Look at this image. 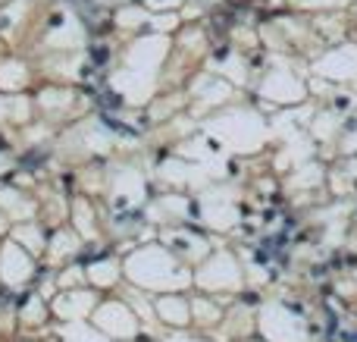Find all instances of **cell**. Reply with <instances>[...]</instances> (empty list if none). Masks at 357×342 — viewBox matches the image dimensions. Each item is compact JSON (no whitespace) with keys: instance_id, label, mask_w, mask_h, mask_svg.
Masks as SVG:
<instances>
[{"instance_id":"cell-5","label":"cell","mask_w":357,"mask_h":342,"mask_svg":"<svg viewBox=\"0 0 357 342\" xmlns=\"http://www.w3.org/2000/svg\"><path fill=\"white\" fill-rule=\"evenodd\" d=\"M257 94L266 101V104L298 107L307 101L310 88H307V82H304L298 73H291V69H270V73L260 75Z\"/></svg>"},{"instance_id":"cell-13","label":"cell","mask_w":357,"mask_h":342,"mask_svg":"<svg viewBox=\"0 0 357 342\" xmlns=\"http://www.w3.org/2000/svg\"><path fill=\"white\" fill-rule=\"evenodd\" d=\"M82 245H85V239H82L69 223H60V230H54V236H50V242H47V248H50L47 255H50V261L66 267V261L79 258Z\"/></svg>"},{"instance_id":"cell-9","label":"cell","mask_w":357,"mask_h":342,"mask_svg":"<svg viewBox=\"0 0 357 342\" xmlns=\"http://www.w3.org/2000/svg\"><path fill=\"white\" fill-rule=\"evenodd\" d=\"M107 182L116 211H132L138 201H144V176L138 170H113Z\"/></svg>"},{"instance_id":"cell-14","label":"cell","mask_w":357,"mask_h":342,"mask_svg":"<svg viewBox=\"0 0 357 342\" xmlns=\"http://www.w3.org/2000/svg\"><path fill=\"white\" fill-rule=\"evenodd\" d=\"M69 226H73V230L79 232L85 242L98 236L100 223H98V211H94V201L91 198L79 195V198L69 201Z\"/></svg>"},{"instance_id":"cell-16","label":"cell","mask_w":357,"mask_h":342,"mask_svg":"<svg viewBox=\"0 0 357 342\" xmlns=\"http://www.w3.org/2000/svg\"><path fill=\"white\" fill-rule=\"evenodd\" d=\"M163 342H207V339H201V336H188L185 330H173L169 336H163Z\"/></svg>"},{"instance_id":"cell-3","label":"cell","mask_w":357,"mask_h":342,"mask_svg":"<svg viewBox=\"0 0 357 342\" xmlns=\"http://www.w3.org/2000/svg\"><path fill=\"white\" fill-rule=\"evenodd\" d=\"M257 333L264 342H314L307 320L291 308V302L273 299L257 305Z\"/></svg>"},{"instance_id":"cell-4","label":"cell","mask_w":357,"mask_h":342,"mask_svg":"<svg viewBox=\"0 0 357 342\" xmlns=\"http://www.w3.org/2000/svg\"><path fill=\"white\" fill-rule=\"evenodd\" d=\"M88 324H91L94 330H100L104 336L116 339V342L138 339L144 330V324L138 320V314L132 311V305L126 299H100Z\"/></svg>"},{"instance_id":"cell-2","label":"cell","mask_w":357,"mask_h":342,"mask_svg":"<svg viewBox=\"0 0 357 342\" xmlns=\"http://www.w3.org/2000/svg\"><path fill=\"white\" fill-rule=\"evenodd\" d=\"M245 283H248L245 267H241V261L235 258V251H229V248L210 251L195 267V274H191V289L216 295V299L226 302V305H232V302L238 299Z\"/></svg>"},{"instance_id":"cell-11","label":"cell","mask_w":357,"mask_h":342,"mask_svg":"<svg viewBox=\"0 0 357 342\" xmlns=\"http://www.w3.org/2000/svg\"><path fill=\"white\" fill-rule=\"evenodd\" d=\"M85 274H88V286L98 289V292H107V289L119 286V283L126 280L123 276V258H113V255L94 258L91 264H85Z\"/></svg>"},{"instance_id":"cell-7","label":"cell","mask_w":357,"mask_h":342,"mask_svg":"<svg viewBox=\"0 0 357 342\" xmlns=\"http://www.w3.org/2000/svg\"><path fill=\"white\" fill-rule=\"evenodd\" d=\"M100 299H104V295L91 286L60 289V295L54 299L50 311H54V318H60L63 324H85V320H91V314H94V308H98Z\"/></svg>"},{"instance_id":"cell-12","label":"cell","mask_w":357,"mask_h":342,"mask_svg":"<svg viewBox=\"0 0 357 342\" xmlns=\"http://www.w3.org/2000/svg\"><path fill=\"white\" fill-rule=\"evenodd\" d=\"M226 302H220L216 295L207 292H195L191 295V327L197 330H210V327H220L226 318Z\"/></svg>"},{"instance_id":"cell-1","label":"cell","mask_w":357,"mask_h":342,"mask_svg":"<svg viewBox=\"0 0 357 342\" xmlns=\"http://www.w3.org/2000/svg\"><path fill=\"white\" fill-rule=\"evenodd\" d=\"M195 270L176 258L163 242H144L123 255V276L129 286L148 295L163 292H188Z\"/></svg>"},{"instance_id":"cell-8","label":"cell","mask_w":357,"mask_h":342,"mask_svg":"<svg viewBox=\"0 0 357 342\" xmlns=\"http://www.w3.org/2000/svg\"><path fill=\"white\" fill-rule=\"evenodd\" d=\"M314 75L317 79H326V82H345L351 85L357 82V47L354 44H339L333 47L326 57L314 63Z\"/></svg>"},{"instance_id":"cell-15","label":"cell","mask_w":357,"mask_h":342,"mask_svg":"<svg viewBox=\"0 0 357 342\" xmlns=\"http://www.w3.org/2000/svg\"><path fill=\"white\" fill-rule=\"evenodd\" d=\"M13 236H16L19 245H22L25 251H31V255H41V251L47 248V239H44V230H41V226H19Z\"/></svg>"},{"instance_id":"cell-10","label":"cell","mask_w":357,"mask_h":342,"mask_svg":"<svg viewBox=\"0 0 357 342\" xmlns=\"http://www.w3.org/2000/svg\"><path fill=\"white\" fill-rule=\"evenodd\" d=\"M157 324L169 330H188L191 327V295L188 292H163L154 295Z\"/></svg>"},{"instance_id":"cell-6","label":"cell","mask_w":357,"mask_h":342,"mask_svg":"<svg viewBox=\"0 0 357 342\" xmlns=\"http://www.w3.org/2000/svg\"><path fill=\"white\" fill-rule=\"evenodd\" d=\"M160 242L167 245L176 258H182L191 270H195L197 264L210 255V251H213V248H210V239L204 236L201 230H195V226H182V223L160 230Z\"/></svg>"}]
</instances>
